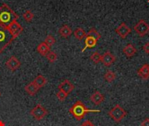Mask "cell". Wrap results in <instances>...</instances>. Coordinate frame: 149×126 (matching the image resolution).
Wrapping results in <instances>:
<instances>
[{"label": "cell", "instance_id": "6da1fadb", "mask_svg": "<svg viewBox=\"0 0 149 126\" xmlns=\"http://www.w3.org/2000/svg\"><path fill=\"white\" fill-rule=\"evenodd\" d=\"M100 110L87 109L86 105L84 104V103L81 101H77L69 110V113L72 115L73 118L78 121L82 120L86 117V115L90 112H100Z\"/></svg>", "mask_w": 149, "mask_h": 126}, {"label": "cell", "instance_id": "7a4b0ae2", "mask_svg": "<svg viewBox=\"0 0 149 126\" xmlns=\"http://www.w3.org/2000/svg\"><path fill=\"white\" fill-rule=\"evenodd\" d=\"M14 39H16V37L11 32L9 25L0 24V53H2Z\"/></svg>", "mask_w": 149, "mask_h": 126}, {"label": "cell", "instance_id": "3957f363", "mask_svg": "<svg viewBox=\"0 0 149 126\" xmlns=\"http://www.w3.org/2000/svg\"><path fill=\"white\" fill-rule=\"evenodd\" d=\"M18 15L6 4H3L0 6V24L9 25L12 22L17 21Z\"/></svg>", "mask_w": 149, "mask_h": 126}, {"label": "cell", "instance_id": "277c9868", "mask_svg": "<svg viewBox=\"0 0 149 126\" xmlns=\"http://www.w3.org/2000/svg\"><path fill=\"white\" fill-rule=\"evenodd\" d=\"M127 115V112L120 104H116L108 112V116L116 123H120V121H122V119H124V118Z\"/></svg>", "mask_w": 149, "mask_h": 126}, {"label": "cell", "instance_id": "5b68a950", "mask_svg": "<svg viewBox=\"0 0 149 126\" xmlns=\"http://www.w3.org/2000/svg\"><path fill=\"white\" fill-rule=\"evenodd\" d=\"M30 114L31 115V117L35 120L40 121L43 118H45V117L48 114V112H47V111L41 104H37L33 109L31 110Z\"/></svg>", "mask_w": 149, "mask_h": 126}, {"label": "cell", "instance_id": "8992f818", "mask_svg": "<svg viewBox=\"0 0 149 126\" xmlns=\"http://www.w3.org/2000/svg\"><path fill=\"white\" fill-rule=\"evenodd\" d=\"M134 30L140 37H144L149 32V24L144 19H141L134 25Z\"/></svg>", "mask_w": 149, "mask_h": 126}, {"label": "cell", "instance_id": "52a82bcc", "mask_svg": "<svg viewBox=\"0 0 149 126\" xmlns=\"http://www.w3.org/2000/svg\"><path fill=\"white\" fill-rule=\"evenodd\" d=\"M115 32L121 39H126L132 32V29L126 23L123 22L115 29Z\"/></svg>", "mask_w": 149, "mask_h": 126}, {"label": "cell", "instance_id": "ba28073f", "mask_svg": "<svg viewBox=\"0 0 149 126\" xmlns=\"http://www.w3.org/2000/svg\"><path fill=\"white\" fill-rule=\"evenodd\" d=\"M116 61V57L109 51L105 52L101 56V62L105 67H111Z\"/></svg>", "mask_w": 149, "mask_h": 126}, {"label": "cell", "instance_id": "9c48e42d", "mask_svg": "<svg viewBox=\"0 0 149 126\" xmlns=\"http://www.w3.org/2000/svg\"><path fill=\"white\" fill-rule=\"evenodd\" d=\"M5 66L7 67V68H9L10 71H16L17 69H18L21 66V62L17 60V57L15 56H11L6 62H5Z\"/></svg>", "mask_w": 149, "mask_h": 126}, {"label": "cell", "instance_id": "30bf717a", "mask_svg": "<svg viewBox=\"0 0 149 126\" xmlns=\"http://www.w3.org/2000/svg\"><path fill=\"white\" fill-rule=\"evenodd\" d=\"M58 90H61L66 93L67 95H69L74 89V85L69 80H65L58 85Z\"/></svg>", "mask_w": 149, "mask_h": 126}, {"label": "cell", "instance_id": "8fae6325", "mask_svg": "<svg viewBox=\"0 0 149 126\" xmlns=\"http://www.w3.org/2000/svg\"><path fill=\"white\" fill-rule=\"evenodd\" d=\"M137 75L139 77H141L143 80H148L149 79V65L148 63L142 65L137 71Z\"/></svg>", "mask_w": 149, "mask_h": 126}, {"label": "cell", "instance_id": "7c38bea8", "mask_svg": "<svg viewBox=\"0 0 149 126\" xmlns=\"http://www.w3.org/2000/svg\"><path fill=\"white\" fill-rule=\"evenodd\" d=\"M90 100L92 103H93L96 105H100L105 100V96L103 94H101L100 91H95L90 97Z\"/></svg>", "mask_w": 149, "mask_h": 126}, {"label": "cell", "instance_id": "4fadbf2b", "mask_svg": "<svg viewBox=\"0 0 149 126\" xmlns=\"http://www.w3.org/2000/svg\"><path fill=\"white\" fill-rule=\"evenodd\" d=\"M123 53L127 58H131L137 53V49L133 44H127L123 48Z\"/></svg>", "mask_w": 149, "mask_h": 126}, {"label": "cell", "instance_id": "5bb4252c", "mask_svg": "<svg viewBox=\"0 0 149 126\" xmlns=\"http://www.w3.org/2000/svg\"><path fill=\"white\" fill-rule=\"evenodd\" d=\"M24 90H25V92H26L28 95L33 96H35V95L38 93V91L39 90V88H38L33 82H31L30 83H28V84L24 87Z\"/></svg>", "mask_w": 149, "mask_h": 126}, {"label": "cell", "instance_id": "9a60e30c", "mask_svg": "<svg viewBox=\"0 0 149 126\" xmlns=\"http://www.w3.org/2000/svg\"><path fill=\"white\" fill-rule=\"evenodd\" d=\"M58 33H59V35H60L62 38L66 39V38H68V37H70V36L72 35V29H71V27H70L69 25H63V26H61V27L59 28Z\"/></svg>", "mask_w": 149, "mask_h": 126}, {"label": "cell", "instance_id": "2e32d148", "mask_svg": "<svg viewBox=\"0 0 149 126\" xmlns=\"http://www.w3.org/2000/svg\"><path fill=\"white\" fill-rule=\"evenodd\" d=\"M97 42H98V40H96L95 39H93V38H92V37L86 36V37L85 38V47L82 49L81 52L84 53V52L86 51V48H93V47H94V46L97 45Z\"/></svg>", "mask_w": 149, "mask_h": 126}, {"label": "cell", "instance_id": "e0dca14e", "mask_svg": "<svg viewBox=\"0 0 149 126\" xmlns=\"http://www.w3.org/2000/svg\"><path fill=\"white\" fill-rule=\"evenodd\" d=\"M37 51L39 54H41L42 56H46L47 53L51 51L50 47L45 43V42H42L40 43L38 46H37Z\"/></svg>", "mask_w": 149, "mask_h": 126}, {"label": "cell", "instance_id": "ac0fdd59", "mask_svg": "<svg viewBox=\"0 0 149 126\" xmlns=\"http://www.w3.org/2000/svg\"><path fill=\"white\" fill-rule=\"evenodd\" d=\"M32 82H33L39 89H42V88H44V87L45 86V84H46V82H47V80H46V78H45L44 75H38Z\"/></svg>", "mask_w": 149, "mask_h": 126}, {"label": "cell", "instance_id": "d6986e66", "mask_svg": "<svg viewBox=\"0 0 149 126\" xmlns=\"http://www.w3.org/2000/svg\"><path fill=\"white\" fill-rule=\"evenodd\" d=\"M73 35L74 37L78 39V40H82L83 39H85L86 37V31L81 28V27H78L74 30L73 32Z\"/></svg>", "mask_w": 149, "mask_h": 126}, {"label": "cell", "instance_id": "ffe728a7", "mask_svg": "<svg viewBox=\"0 0 149 126\" xmlns=\"http://www.w3.org/2000/svg\"><path fill=\"white\" fill-rule=\"evenodd\" d=\"M86 36H88V37H92V38L95 39L96 40H99V39L101 38L100 33V32H99L95 28H91V29L89 30V32L86 33Z\"/></svg>", "mask_w": 149, "mask_h": 126}, {"label": "cell", "instance_id": "44dd1931", "mask_svg": "<svg viewBox=\"0 0 149 126\" xmlns=\"http://www.w3.org/2000/svg\"><path fill=\"white\" fill-rule=\"evenodd\" d=\"M116 78V75L111 71V70H108L105 75H104V79L107 82H113Z\"/></svg>", "mask_w": 149, "mask_h": 126}, {"label": "cell", "instance_id": "7402d4cb", "mask_svg": "<svg viewBox=\"0 0 149 126\" xmlns=\"http://www.w3.org/2000/svg\"><path fill=\"white\" fill-rule=\"evenodd\" d=\"M101 54L99 53V52H94L93 53H92V55L90 56V60L95 63V64H98L99 62L101 61Z\"/></svg>", "mask_w": 149, "mask_h": 126}, {"label": "cell", "instance_id": "603a6c76", "mask_svg": "<svg viewBox=\"0 0 149 126\" xmlns=\"http://www.w3.org/2000/svg\"><path fill=\"white\" fill-rule=\"evenodd\" d=\"M23 18L26 22H31L32 20V18H34V14L32 13V11L31 10H26L23 13Z\"/></svg>", "mask_w": 149, "mask_h": 126}, {"label": "cell", "instance_id": "cb8c5ba5", "mask_svg": "<svg viewBox=\"0 0 149 126\" xmlns=\"http://www.w3.org/2000/svg\"><path fill=\"white\" fill-rule=\"evenodd\" d=\"M45 57H46V59L48 60V61L51 62V63H53V62H55V61L58 60V55H57V53H54V52H52V51H50V52L47 53V55H46Z\"/></svg>", "mask_w": 149, "mask_h": 126}, {"label": "cell", "instance_id": "d4e9b609", "mask_svg": "<svg viewBox=\"0 0 149 126\" xmlns=\"http://www.w3.org/2000/svg\"><path fill=\"white\" fill-rule=\"evenodd\" d=\"M49 47H51L52 46H53L56 42V39H54V37L52 35H47L45 41H44Z\"/></svg>", "mask_w": 149, "mask_h": 126}, {"label": "cell", "instance_id": "484cf974", "mask_svg": "<svg viewBox=\"0 0 149 126\" xmlns=\"http://www.w3.org/2000/svg\"><path fill=\"white\" fill-rule=\"evenodd\" d=\"M56 96H57L58 99L60 102H64V101H65V99H66V97H67L68 95H67L66 93L61 91V90H58V91L57 92Z\"/></svg>", "mask_w": 149, "mask_h": 126}, {"label": "cell", "instance_id": "4316f807", "mask_svg": "<svg viewBox=\"0 0 149 126\" xmlns=\"http://www.w3.org/2000/svg\"><path fill=\"white\" fill-rule=\"evenodd\" d=\"M142 48H143V50H144V52H145L146 53L149 54V42L145 43V44L143 45Z\"/></svg>", "mask_w": 149, "mask_h": 126}, {"label": "cell", "instance_id": "83f0119b", "mask_svg": "<svg viewBox=\"0 0 149 126\" xmlns=\"http://www.w3.org/2000/svg\"><path fill=\"white\" fill-rule=\"evenodd\" d=\"M80 126H95L90 120H86V121H85L84 123H82Z\"/></svg>", "mask_w": 149, "mask_h": 126}, {"label": "cell", "instance_id": "f1b7e54d", "mask_svg": "<svg viewBox=\"0 0 149 126\" xmlns=\"http://www.w3.org/2000/svg\"><path fill=\"white\" fill-rule=\"evenodd\" d=\"M141 126H149V118H145V119L141 122Z\"/></svg>", "mask_w": 149, "mask_h": 126}, {"label": "cell", "instance_id": "f546056e", "mask_svg": "<svg viewBox=\"0 0 149 126\" xmlns=\"http://www.w3.org/2000/svg\"><path fill=\"white\" fill-rule=\"evenodd\" d=\"M0 126H4V124L2 121H0Z\"/></svg>", "mask_w": 149, "mask_h": 126}, {"label": "cell", "instance_id": "4dcf8cb0", "mask_svg": "<svg viewBox=\"0 0 149 126\" xmlns=\"http://www.w3.org/2000/svg\"><path fill=\"white\" fill-rule=\"evenodd\" d=\"M0 96H1V92H0Z\"/></svg>", "mask_w": 149, "mask_h": 126}, {"label": "cell", "instance_id": "1f68e13d", "mask_svg": "<svg viewBox=\"0 0 149 126\" xmlns=\"http://www.w3.org/2000/svg\"><path fill=\"white\" fill-rule=\"evenodd\" d=\"M148 3H149V0H148Z\"/></svg>", "mask_w": 149, "mask_h": 126}]
</instances>
